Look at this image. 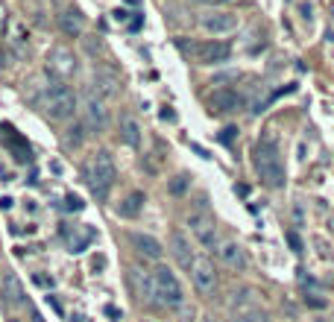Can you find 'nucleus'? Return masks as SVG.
I'll list each match as a JSON object with an SVG mask.
<instances>
[{"label":"nucleus","instance_id":"39448f33","mask_svg":"<svg viewBox=\"0 0 334 322\" xmlns=\"http://www.w3.org/2000/svg\"><path fill=\"white\" fill-rule=\"evenodd\" d=\"M82 120H85V129L94 132V135H100V132L108 129L112 114H108L106 100L97 94L94 88H88V91L82 94Z\"/></svg>","mask_w":334,"mask_h":322},{"label":"nucleus","instance_id":"393cba45","mask_svg":"<svg viewBox=\"0 0 334 322\" xmlns=\"http://www.w3.org/2000/svg\"><path fill=\"white\" fill-rule=\"evenodd\" d=\"M65 143H68V147H79V143H82V126H71L68 135H65Z\"/></svg>","mask_w":334,"mask_h":322},{"label":"nucleus","instance_id":"423d86ee","mask_svg":"<svg viewBox=\"0 0 334 322\" xmlns=\"http://www.w3.org/2000/svg\"><path fill=\"white\" fill-rule=\"evenodd\" d=\"M182 53L185 56H191L193 62H200V65H220V62H226L232 56V47H229L226 41H197V44H179Z\"/></svg>","mask_w":334,"mask_h":322},{"label":"nucleus","instance_id":"f03ea898","mask_svg":"<svg viewBox=\"0 0 334 322\" xmlns=\"http://www.w3.org/2000/svg\"><path fill=\"white\" fill-rule=\"evenodd\" d=\"M150 275H153V302L155 305L167 308V310H179L185 305V290H182L176 273L170 267H164V264H158Z\"/></svg>","mask_w":334,"mask_h":322},{"label":"nucleus","instance_id":"aec40b11","mask_svg":"<svg viewBox=\"0 0 334 322\" xmlns=\"http://www.w3.org/2000/svg\"><path fill=\"white\" fill-rule=\"evenodd\" d=\"M3 296H6L9 305H21L24 302V287L18 281V275H12V273L3 275Z\"/></svg>","mask_w":334,"mask_h":322},{"label":"nucleus","instance_id":"6ab92c4d","mask_svg":"<svg viewBox=\"0 0 334 322\" xmlns=\"http://www.w3.org/2000/svg\"><path fill=\"white\" fill-rule=\"evenodd\" d=\"M65 240H68V246H71V252H82L91 240H94V231L88 226H73L68 235H65Z\"/></svg>","mask_w":334,"mask_h":322},{"label":"nucleus","instance_id":"f3484780","mask_svg":"<svg viewBox=\"0 0 334 322\" xmlns=\"http://www.w3.org/2000/svg\"><path fill=\"white\" fill-rule=\"evenodd\" d=\"M132 246L141 252L144 258H153V261H161V255H164V249H161V243L153 238V235H141V231H135V235H129Z\"/></svg>","mask_w":334,"mask_h":322},{"label":"nucleus","instance_id":"5701e85b","mask_svg":"<svg viewBox=\"0 0 334 322\" xmlns=\"http://www.w3.org/2000/svg\"><path fill=\"white\" fill-rule=\"evenodd\" d=\"M235 322H270V316L264 313V310H258V308H252V310H243Z\"/></svg>","mask_w":334,"mask_h":322},{"label":"nucleus","instance_id":"f257e3e1","mask_svg":"<svg viewBox=\"0 0 334 322\" xmlns=\"http://www.w3.org/2000/svg\"><path fill=\"white\" fill-rule=\"evenodd\" d=\"M255 170L267 188H285V164H282V155H279V143H275L273 129H267L258 147H255Z\"/></svg>","mask_w":334,"mask_h":322},{"label":"nucleus","instance_id":"4468645a","mask_svg":"<svg viewBox=\"0 0 334 322\" xmlns=\"http://www.w3.org/2000/svg\"><path fill=\"white\" fill-rule=\"evenodd\" d=\"M56 24H59L62 36L79 38V36H82V30H85V18H82L79 9H62V12L56 15Z\"/></svg>","mask_w":334,"mask_h":322},{"label":"nucleus","instance_id":"1a4fd4ad","mask_svg":"<svg viewBox=\"0 0 334 322\" xmlns=\"http://www.w3.org/2000/svg\"><path fill=\"white\" fill-rule=\"evenodd\" d=\"M47 71L53 73V79H59V82H65V79H71L73 73H76V56H73V50L68 47H53L47 53Z\"/></svg>","mask_w":334,"mask_h":322},{"label":"nucleus","instance_id":"b1692460","mask_svg":"<svg viewBox=\"0 0 334 322\" xmlns=\"http://www.w3.org/2000/svg\"><path fill=\"white\" fill-rule=\"evenodd\" d=\"M188 185H191V176L182 173V176H176V179L170 182V193H173V196H182V193L188 191Z\"/></svg>","mask_w":334,"mask_h":322},{"label":"nucleus","instance_id":"a878e982","mask_svg":"<svg viewBox=\"0 0 334 322\" xmlns=\"http://www.w3.org/2000/svg\"><path fill=\"white\" fill-rule=\"evenodd\" d=\"M299 12H302L305 21H311V18H314V6H311V3H299Z\"/></svg>","mask_w":334,"mask_h":322},{"label":"nucleus","instance_id":"f8f14e48","mask_svg":"<svg viewBox=\"0 0 334 322\" xmlns=\"http://www.w3.org/2000/svg\"><path fill=\"white\" fill-rule=\"evenodd\" d=\"M26 44H30L26 26L18 18H9V24H6V47H9V53H12L15 59H21L26 53Z\"/></svg>","mask_w":334,"mask_h":322},{"label":"nucleus","instance_id":"cd10ccee","mask_svg":"<svg viewBox=\"0 0 334 322\" xmlns=\"http://www.w3.org/2000/svg\"><path fill=\"white\" fill-rule=\"evenodd\" d=\"M193 3H205V0H193Z\"/></svg>","mask_w":334,"mask_h":322},{"label":"nucleus","instance_id":"ddd939ff","mask_svg":"<svg viewBox=\"0 0 334 322\" xmlns=\"http://www.w3.org/2000/svg\"><path fill=\"white\" fill-rule=\"evenodd\" d=\"M167 243H170V252H173V258L179 261V267H185V270H191V264H193V249H191V240L182 235L179 228H173L170 231V238H167Z\"/></svg>","mask_w":334,"mask_h":322},{"label":"nucleus","instance_id":"dca6fc26","mask_svg":"<svg viewBox=\"0 0 334 322\" xmlns=\"http://www.w3.org/2000/svg\"><path fill=\"white\" fill-rule=\"evenodd\" d=\"M94 91L103 100H112V97L120 94V79L106 68H94Z\"/></svg>","mask_w":334,"mask_h":322},{"label":"nucleus","instance_id":"2eb2a0df","mask_svg":"<svg viewBox=\"0 0 334 322\" xmlns=\"http://www.w3.org/2000/svg\"><path fill=\"white\" fill-rule=\"evenodd\" d=\"M220 261L226 264L229 270H235V273H243V270H246V252H243V246H240V243H235V240H226V243H223V246H220Z\"/></svg>","mask_w":334,"mask_h":322},{"label":"nucleus","instance_id":"6e6552de","mask_svg":"<svg viewBox=\"0 0 334 322\" xmlns=\"http://www.w3.org/2000/svg\"><path fill=\"white\" fill-rule=\"evenodd\" d=\"M188 226H191V235L197 238V243L200 246H205V249H211L217 240V223H214V214L211 211H205V208H200V211H191V217H188Z\"/></svg>","mask_w":334,"mask_h":322},{"label":"nucleus","instance_id":"0eeeda50","mask_svg":"<svg viewBox=\"0 0 334 322\" xmlns=\"http://www.w3.org/2000/svg\"><path fill=\"white\" fill-rule=\"evenodd\" d=\"M191 281H193V287H197V293H200V296H214V290H217V270H214V264H211V258H205V255L193 258V264H191Z\"/></svg>","mask_w":334,"mask_h":322},{"label":"nucleus","instance_id":"bb28decb","mask_svg":"<svg viewBox=\"0 0 334 322\" xmlns=\"http://www.w3.org/2000/svg\"><path fill=\"white\" fill-rule=\"evenodd\" d=\"M68 208H71V211H79V208H82L79 196H68Z\"/></svg>","mask_w":334,"mask_h":322},{"label":"nucleus","instance_id":"a211bd4d","mask_svg":"<svg viewBox=\"0 0 334 322\" xmlns=\"http://www.w3.org/2000/svg\"><path fill=\"white\" fill-rule=\"evenodd\" d=\"M120 141L132 147V150H138L141 147V126H138V120L132 118V114H120Z\"/></svg>","mask_w":334,"mask_h":322},{"label":"nucleus","instance_id":"9d476101","mask_svg":"<svg viewBox=\"0 0 334 322\" xmlns=\"http://www.w3.org/2000/svg\"><path fill=\"white\" fill-rule=\"evenodd\" d=\"M200 26H203L208 36H229L238 30V18L229 12H205L200 18Z\"/></svg>","mask_w":334,"mask_h":322},{"label":"nucleus","instance_id":"20e7f679","mask_svg":"<svg viewBox=\"0 0 334 322\" xmlns=\"http://www.w3.org/2000/svg\"><path fill=\"white\" fill-rule=\"evenodd\" d=\"M73 108H76V97L65 82L53 79L47 85V94H44V111L50 114V120H71Z\"/></svg>","mask_w":334,"mask_h":322},{"label":"nucleus","instance_id":"4be33fe9","mask_svg":"<svg viewBox=\"0 0 334 322\" xmlns=\"http://www.w3.org/2000/svg\"><path fill=\"white\" fill-rule=\"evenodd\" d=\"M255 296H258V293H255L252 287H243V290H238V293H235V299H232V310H240V313H243V310H252V305H255Z\"/></svg>","mask_w":334,"mask_h":322},{"label":"nucleus","instance_id":"7ed1b4c3","mask_svg":"<svg viewBox=\"0 0 334 322\" xmlns=\"http://www.w3.org/2000/svg\"><path fill=\"white\" fill-rule=\"evenodd\" d=\"M85 179H88L91 193H94L97 199H106L108 188L118 179V167H115V158H112L108 150H100V153L91 158V164L85 167Z\"/></svg>","mask_w":334,"mask_h":322},{"label":"nucleus","instance_id":"412c9836","mask_svg":"<svg viewBox=\"0 0 334 322\" xmlns=\"http://www.w3.org/2000/svg\"><path fill=\"white\" fill-rule=\"evenodd\" d=\"M141 208H144V193H129V196L118 205V214L126 217V220H135V217L141 214Z\"/></svg>","mask_w":334,"mask_h":322},{"label":"nucleus","instance_id":"9b49d317","mask_svg":"<svg viewBox=\"0 0 334 322\" xmlns=\"http://www.w3.org/2000/svg\"><path fill=\"white\" fill-rule=\"evenodd\" d=\"M243 106V97L235 91V88H214L211 94H208V108L214 111V114H229V111H235V108Z\"/></svg>","mask_w":334,"mask_h":322}]
</instances>
